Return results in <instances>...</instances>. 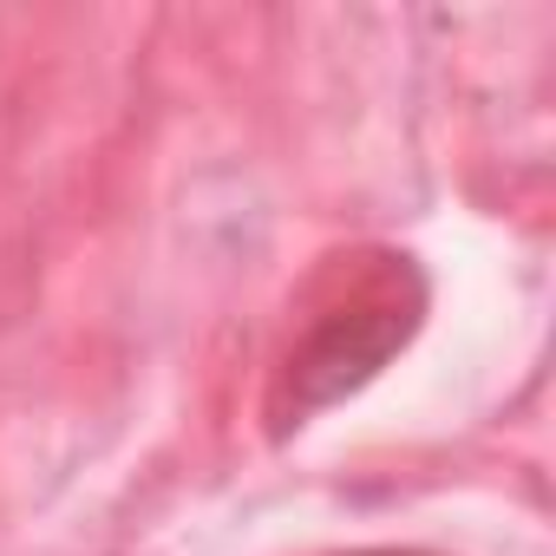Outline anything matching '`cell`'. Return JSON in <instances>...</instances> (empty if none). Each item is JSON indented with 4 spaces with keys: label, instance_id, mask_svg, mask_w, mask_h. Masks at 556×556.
Returning <instances> with one entry per match:
<instances>
[{
    "label": "cell",
    "instance_id": "obj_1",
    "mask_svg": "<svg viewBox=\"0 0 556 556\" xmlns=\"http://www.w3.org/2000/svg\"><path fill=\"white\" fill-rule=\"evenodd\" d=\"M419 328V282L400 255V268H387L380 282H367L348 308H334L289 361V380H295V413H315V406H334L348 400L354 387H367L400 348L406 334Z\"/></svg>",
    "mask_w": 556,
    "mask_h": 556
}]
</instances>
